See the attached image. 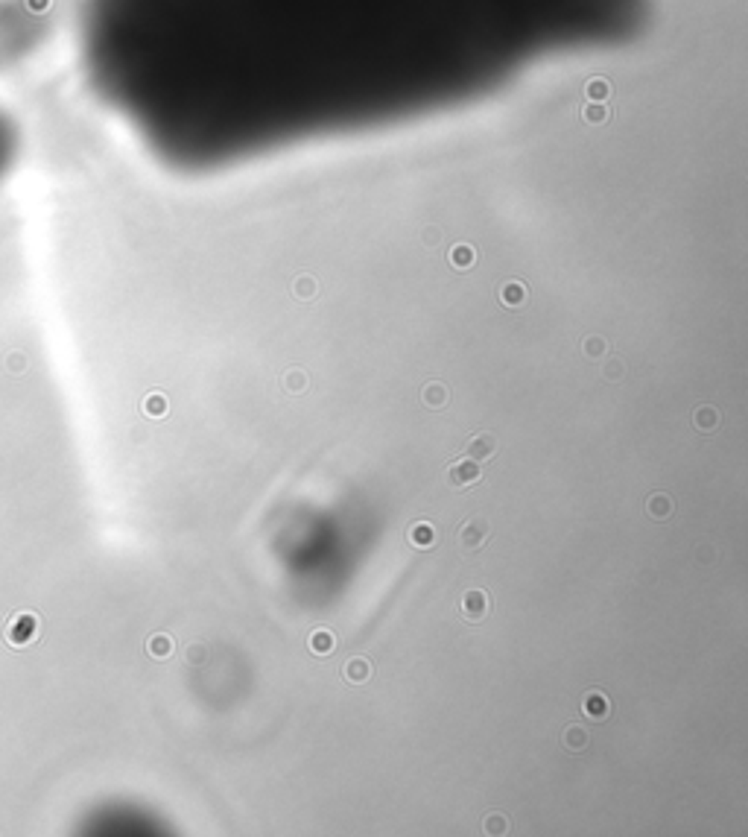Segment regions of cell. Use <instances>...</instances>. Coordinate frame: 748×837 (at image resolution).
<instances>
[{
    "instance_id": "cell-17",
    "label": "cell",
    "mask_w": 748,
    "mask_h": 837,
    "mask_svg": "<svg viewBox=\"0 0 748 837\" xmlns=\"http://www.w3.org/2000/svg\"><path fill=\"white\" fill-rule=\"evenodd\" d=\"M167 410H170V404H167V398H164L161 393H149L144 398V413H147V416L161 419V416H167Z\"/></svg>"
},
{
    "instance_id": "cell-12",
    "label": "cell",
    "mask_w": 748,
    "mask_h": 837,
    "mask_svg": "<svg viewBox=\"0 0 748 837\" xmlns=\"http://www.w3.org/2000/svg\"><path fill=\"white\" fill-rule=\"evenodd\" d=\"M693 425H696L701 433H713L719 428V410L710 407V404L696 407V413H693Z\"/></svg>"
},
{
    "instance_id": "cell-20",
    "label": "cell",
    "mask_w": 748,
    "mask_h": 837,
    "mask_svg": "<svg viewBox=\"0 0 748 837\" xmlns=\"http://www.w3.org/2000/svg\"><path fill=\"white\" fill-rule=\"evenodd\" d=\"M205 656H208V647L202 644V641H196V644H190V647H187V653H184V659L190 662V665H202Z\"/></svg>"
},
{
    "instance_id": "cell-13",
    "label": "cell",
    "mask_w": 748,
    "mask_h": 837,
    "mask_svg": "<svg viewBox=\"0 0 748 837\" xmlns=\"http://www.w3.org/2000/svg\"><path fill=\"white\" fill-rule=\"evenodd\" d=\"M646 509H649V515H652L655 521H664V518L673 515V498L664 495V492H655V495H649Z\"/></svg>"
},
{
    "instance_id": "cell-9",
    "label": "cell",
    "mask_w": 748,
    "mask_h": 837,
    "mask_svg": "<svg viewBox=\"0 0 748 837\" xmlns=\"http://www.w3.org/2000/svg\"><path fill=\"white\" fill-rule=\"evenodd\" d=\"M582 712H585L588 717H593V720H605V717L611 714V700L605 697L602 691H588L585 694V700H582Z\"/></svg>"
},
{
    "instance_id": "cell-23",
    "label": "cell",
    "mask_w": 748,
    "mask_h": 837,
    "mask_svg": "<svg viewBox=\"0 0 748 837\" xmlns=\"http://www.w3.org/2000/svg\"><path fill=\"white\" fill-rule=\"evenodd\" d=\"M605 378H608V380H620L623 378V363L620 361H608V366H605Z\"/></svg>"
},
{
    "instance_id": "cell-11",
    "label": "cell",
    "mask_w": 748,
    "mask_h": 837,
    "mask_svg": "<svg viewBox=\"0 0 748 837\" xmlns=\"http://www.w3.org/2000/svg\"><path fill=\"white\" fill-rule=\"evenodd\" d=\"M307 644H310V653H316V656H331L336 650V638L331 629H313Z\"/></svg>"
},
{
    "instance_id": "cell-6",
    "label": "cell",
    "mask_w": 748,
    "mask_h": 837,
    "mask_svg": "<svg viewBox=\"0 0 748 837\" xmlns=\"http://www.w3.org/2000/svg\"><path fill=\"white\" fill-rule=\"evenodd\" d=\"M421 404L430 410H445L450 404V389L442 380H427L421 387Z\"/></svg>"
},
{
    "instance_id": "cell-4",
    "label": "cell",
    "mask_w": 748,
    "mask_h": 837,
    "mask_svg": "<svg viewBox=\"0 0 748 837\" xmlns=\"http://www.w3.org/2000/svg\"><path fill=\"white\" fill-rule=\"evenodd\" d=\"M491 597L486 589H471L462 594V615H465V621H482L488 612H491Z\"/></svg>"
},
{
    "instance_id": "cell-18",
    "label": "cell",
    "mask_w": 748,
    "mask_h": 837,
    "mask_svg": "<svg viewBox=\"0 0 748 837\" xmlns=\"http://www.w3.org/2000/svg\"><path fill=\"white\" fill-rule=\"evenodd\" d=\"M307 384H310V380H307V372H301V369H287V372H284V389H287V393H304Z\"/></svg>"
},
{
    "instance_id": "cell-2",
    "label": "cell",
    "mask_w": 748,
    "mask_h": 837,
    "mask_svg": "<svg viewBox=\"0 0 748 837\" xmlns=\"http://www.w3.org/2000/svg\"><path fill=\"white\" fill-rule=\"evenodd\" d=\"M479 477H482V472H479V463L468 460V457H462V460L450 463V465H447V472H445V481H447V486H450V489H468V486H474V483L479 481Z\"/></svg>"
},
{
    "instance_id": "cell-1",
    "label": "cell",
    "mask_w": 748,
    "mask_h": 837,
    "mask_svg": "<svg viewBox=\"0 0 748 837\" xmlns=\"http://www.w3.org/2000/svg\"><path fill=\"white\" fill-rule=\"evenodd\" d=\"M38 633H41L38 615H32V612H18V615L9 618L3 635H6V641H9L12 647H27V644H32V641H38Z\"/></svg>"
},
{
    "instance_id": "cell-19",
    "label": "cell",
    "mask_w": 748,
    "mask_h": 837,
    "mask_svg": "<svg viewBox=\"0 0 748 837\" xmlns=\"http://www.w3.org/2000/svg\"><path fill=\"white\" fill-rule=\"evenodd\" d=\"M482 829H486V834H506L509 832V820H506L503 814H491V817H486V823H482Z\"/></svg>"
},
{
    "instance_id": "cell-10",
    "label": "cell",
    "mask_w": 748,
    "mask_h": 837,
    "mask_svg": "<svg viewBox=\"0 0 748 837\" xmlns=\"http://www.w3.org/2000/svg\"><path fill=\"white\" fill-rule=\"evenodd\" d=\"M342 677H345L351 685H366V682L374 677V668H371V662H369V659L357 656V659H348V662H345Z\"/></svg>"
},
{
    "instance_id": "cell-22",
    "label": "cell",
    "mask_w": 748,
    "mask_h": 837,
    "mask_svg": "<svg viewBox=\"0 0 748 837\" xmlns=\"http://www.w3.org/2000/svg\"><path fill=\"white\" fill-rule=\"evenodd\" d=\"M295 293H299L301 299H310L313 293H316V281L313 278H299V281H295Z\"/></svg>"
},
{
    "instance_id": "cell-16",
    "label": "cell",
    "mask_w": 748,
    "mask_h": 837,
    "mask_svg": "<svg viewBox=\"0 0 748 837\" xmlns=\"http://www.w3.org/2000/svg\"><path fill=\"white\" fill-rule=\"evenodd\" d=\"M500 302L509 304V308H518V304L526 302V287L521 284V281H509V284H503V290H500Z\"/></svg>"
},
{
    "instance_id": "cell-15",
    "label": "cell",
    "mask_w": 748,
    "mask_h": 837,
    "mask_svg": "<svg viewBox=\"0 0 748 837\" xmlns=\"http://www.w3.org/2000/svg\"><path fill=\"white\" fill-rule=\"evenodd\" d=\"M474 260H477L474 246H468V243H456L453 249H450V264H453L456 269H468V267H474Z\"/></svg>"
},
{
    "instance_id": "cell-8",
    "label": "cell",
    "mask_w": 748,
    "mask_h": 837,
    "mask_svg": "<svg viewBox=\"0 0 748 837\" xmlns=\"http://www.w3.org/2000/svg\"><path fill=\"white\" fill-rule=\"evenodd\" d=\"M588 744H590V735H588V729L585 726H576V723H570L564 732H561V747L567 749L570 755H579V753H585L588 749Z\"/></svg>"
},
{
    "instance_id": "cell-21",
    "label": "cell",
    "mask_w": 748,
    "mask_h": 837,
    "mask_svg": "<svg viewBox=\"0 0 748 837\" xmlns=\"http://www.w3.org/2000/svg\"><path fill=\"white\" fill-rule=\"evenodd\" d=\"M605 352H608V345H605L599 337H590V340H585V354L588 357H602Z\"/></svg>"
},
{
    "instance_id": "cell-3",
    "label": "cell",
    "mask_w": 748,
    "mask_h": 837,
    "mask_svg": "<svg viewBox=\"0 0 748 837\" xmlns=\"http://www.w3.org/2000/svg\"><path fill=\"white\" fill-rule=\"evenodd\" d=\"M488 536H491V530H488V524L482 518L462 521V527H459V545H462V550H479L488 542Z\"/></svg>"
},
{
    "instance_id": "cell-7",
    "label": "cell",
    "mask_w": 748,
    "mask_h": 837,
    "mask_svg": "<svg viewBox=\"0 0 748 837\" xmlns=\"http://www.w3.org/2000/svg\"><path fill=\"white\" fill-rule=\"evenodd\" d=\"M406 536H410V545L418 548V550H430L436 545V527L430 521H412L410 530H406Z\"/></svg>"
},
{
    "instance_id": "cell-14",
    "label": "cell",
    "mask_w": 748,
    "mask_h": 837,
    "mask_svg": "<svg viewBox=\"0 0 748 837\" xmlns=\"http://www.w3.org/2000/svg\"><path fill=\"white\" fill-rule=\"evenodd\" d=\"M173 650H175V641H173L167 633H158V635H152V638L147 641V653H149L152 659H170Z\"/></svg>"
},
{
    "instance_id": "cell-5",
    "label": "cell",
    "mask_w": 748,
    "mask_h": 837,
    "mask_svg": "<svg viewBox=\"0 0 748 837\" xmlns=\"http://www.w3.org/2000/svg\"><path fill=\"white\" fill-rule=\"evenodd\" d=\"M497 448H500L497 437H491V433H474V437L465 442V457L474 460V463H486L497 454Z\"/></svg>"
}]
</instances>
